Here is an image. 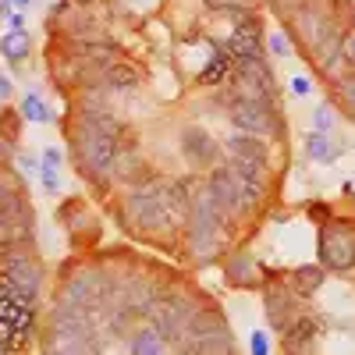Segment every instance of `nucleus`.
I'll list each match as a JSON object with an SVG mask.
<instances>
[{"label": "nucleus", "instance_id": "f257e3e1", "mask_svg": "<svg viewBox=\"0 0 355 355\" xmlns=\"http://www.w3.org/2000/svg\"><path fill=\"white\" fill-rule=\"evenodd\" d=\"M189 214V202L185 192L174 189V185H150V189H139L128 199V220L139 231H160L171 227Z\"/></svg>", "mask_w": 355, "mask_h": 355}, {"label": "nucleus", "instance_id": "f03ea898", "mask_svg": "<svg viewBox=\"0 0 355 355\" xmlns=\"http://www.w3.org/2000/svg\"><path fill=\"white\" fill-rule=\"evenodd\" d=\"M259 196H263V185L249 182V178L239 174L234 167H217L214 178H210V199H214L220 217H234V214L249 210Z\"/></svg>", "mask_w": 355, "mask_h": 355}, {"label": "nucleus", "instance_id": "7ed1b4c3", "mask_svg": "<svg viewBox=\"0 0 355 355\" xmlns=\"http://www.w3.org/2000/svg\"><path fill=\"white\" fill-rule=\"evenodd\" d=\"M33 295L15 288L11 281L0 284V341L21 348L33 334Z\"/></svg>", "mask_w": 355, "mask_h": 355}, {"label": "nucleus", "instance_id": "20e7f679", "mask_svg": "<svg viewBox=\"0 0 355 355\" xmlns=\"http://www.w3.org/2000/svg\"><path fill=\"white\" fill-rule=\"evenodd\" d=\"M78 150H82V160L89 171H110V164L117 160V121L110 114H100V117H89L85 121V132L78 139Z\"/></svg>", "mask_w": 355, "mask_h": 355}, {"label": "nucleus", "instance_id": "39448f33", "mask_svg": "<svg viewBox=\"0 0 355 355\" xmlns=\"http://www.w3.org/2000/svg\"><path fill=\"white\" fill-rule=\"evenodd\" d=\"M33 234V217H28V202L18 192L15 178L0 174V242L18 245Z\"/></svg>", "mask_w": 355, "mask_h": 355}, {"label": "nucleus", "instance_id": "423d86ee", "mask_svg": "<svg viewBox=\"0 0 355 355\" xmlns=\"http://www.w3.org/2000/svg\"><path fill=\"white\" fill-rule=\"evenodd\" d=\"M46 355H96V345L89 341V331L78 313H61L53 320V331L46 341Z\"/></svg>", "mask_w": 355, "mask_h": 355}, {"label": "nucleus", "instance_id": "0eeeda50", "mask_svg": "<svg viewBox=\"0 0 355 355\" xmlns=\"http://www.w3.org/2000/svg\"><path fill=\"white\" fill-rule=\"evenodd\" d=\"M234 93L239 100H259V103H274V71L263 64V57H245L234 61Z\"/></svg>", "mask_w": 355, "mask_h": 355}, {"label": "nucleus", "instance_id": "6e6552de", "mask_svg": "<svg viewBox=\"0 0 355 355\" xmlns=\"http://www.w3.org/2000/svg\"><path fill=\"white\" fill-rule=\"evenodd\" d=\"M320 259L327 270H348L355 263V227L331 220L320 231Z\"/></svg>", "mask_w": 355, "mask_h": 355}, {"label": "nucleus", "instance_id": "1a4fd4ad", "mask_svg": "<svg viewBox=\"0 0 355 355\" xmlns=\"http://www.w3.org/2000/svg\"><path fill=\"white\" fill-rule=\"evenodd\" d=\"M234 28L224 43V50L234 57V61H245V57H263V21L256 18L252 8L234 11Z\"/></svg>", "mask_w": 355, "mask_h": 355}, {"label": "nucleus", "instance_id": "9d476101", "mask_svg": "<svg viewBox=\"0 0 355 355\" xmlns=\"http://www.w3.org/2000/svg\"><path fill=\"white\" fill-rule=\"evenodd\" d=\"M227 150L234 157V164H231L234 171L245 174L249 182H256V185H266V146L259 139H252V135H231Z\"/></svg>", "mask_w": 355, "mask_h": 355}, {"label": "nucleus", "instance_id": "9b49d317", "mask_svg": "<svg viewBox=\"0 0 355 355\" xmlns=\"http://www.w3.org/2000/svg\"><path fill=\"white\" fill-rule=\"evenodd\" d=\"M231 121L239 125L245 135H277L281 121L270 103H259V100H239L231 107Z\"/></svg>", "mask_w": 355, "mask_h": 355}, {"label": "nucleus", "instance_id": "f8f14e48", "mask_svg": "<svg viewBox=\"0 0 355 355\" xmlns=\"http://www.w3.org/2000/svg\"><path fill=\"white\" fill-rule=\"evenodd\" d=\"M217 206L214 199H202L196 206V217H192V249L196 256H214L217 252Z\"/></svg>", "mask_w": 355, "mask_h": 355}, {"label": "nucleus", "instance_id": "ddd939ff", "mask_svg": "<svg viewBox=\"0 0 355 355\" xmlns=\"http://www.w3.org/2000/svg\"><path fill=\"white\" fill-rule=\"evenodd\" d=\"M4 281H11L15 288H21V291H28V295H36V288H40V270H36V263L28 259L25 252L11 249V252L4 256Z\"/></svg>", "mask_w": 355, "mask_h": 355}, {"label": "nucleus", "instance_id": "4468645a", "mask_svg": "<svg viewBox=\"0 0 355 355\" xmlns=\"http://www.w3.org/2000/svg\"><path fill=\"white\" fill-rule=\"evenodd\" d=\"M185 150H189V157H192L196 164H214V160H217L214 139H206L199 128H189V132H185Z\"/></svg>", "mask_w": 355, "mask_h": 355}, {"label": "nucleus", "instance_id": "2eb2a0df", "mask_svg": "<svg viewBox=\"0 0 355 355\" xmlns=\"http://www.w3.org/2000/svg\"><path fill=\"white\" fill-rule=\"evenodd\" d=\"M132 355H167V334L160 327H146L132 341Z\"/></svg>", "mask_w": 355, "mask_h": 355}, {"label": "nucleus", "instance_id": "dca6fc26", "mask_svg": "<svg viewBox=\"0 0 355 355\" xmlns=\"http://www.w3.org/2000/svg\"><path fill=\"white\" fill-rule=\"evenodd\" d=\"M28 50H33V40H28V33H25V28H11V33H8L4 40H0V53H4L11 64L25 61V57H28Z\"/></svg>", "mask_w": 355, "mask_h": 355}, {"label": "nucleus", "instance_id": "f3484780", "mask_svg": "<svg viewBox=\"0 0 355 355\" xmlns=\"http://www.w3.org/2000/svg\"><path fill=\"white\" fill-rule=\"evenodd\" d=\"M227 75H231V53L217 46L214 57H210V64L199 71V82H202V85H220Z\"/></svg>", "mask_w": 355, "mask_h": 355}, {"label": "nucleus", "instance_id": "a211bd4d", "mask_svg": "<svg viewBox=\"0 0 355 355\" xmlns=\"http://www.w3.org/2000/svg\"><path fill=\"white\" fill-rule=\"evenodd\" d=\"M313 334H316V320H299L291 331H284V345H288V352H299Z\"/></svg>", "mask_w": 355, "mask_h": 355}, {"label": "nucleus", "instance_id": "6ab92c4d", "mask_svg": "<svg viewBox=\"0 0 355 355\" xmlns=\"http://www.w3.org/2000/svg\"><path fill=\"white\" fill-rule=\"evenodd\" d=\"M227 281H231V284H239V288H252V284H259V277L252 274V263H249L245 256H239V259H231V270H227Z\"/></svg>", "mask_w": 355, "mask_h": 355}, {"label": "nucleus", "instance_id": "aec40b11", "mask_svg": "<svg viewBox=\"0 0 355 355\" xmlns=\"http://www.w3.org/2000/svg\"><path fill=\"white\" fill-rule=\"evenodd\" d=\"M306 150H309V157H313V160H320V164H331V160L338 157V150H334V146H331L327 132H316V135H309V142H306Z\"/></svg>", "mask_w": 355, "mask_h": 355}, {"label": "nucleus", "instance_id": "412c9836", "mask_svg": "<svg viewBox=\"0 0 355 355\" xmlns=\"http://www.w3.org/2000/svg\"><path fill=\"white\" fill-rule=\"evenodd\" d=\"M320 284H323V270H320V266H299V270H295V291H299V295H313Z\"/></svg>", "mask_w": 355, "mask_h": 355}, {"label": "nucleus", "instance_id": "4be33fe9", "mask_svg": "<svg viewBox=\"0 0 355 355\" xmlns=\"http://www.w3.org/2000/svg\"><path fill=\"white\" fill-rule=\"evenodd\" d=\"M21 114L28 117V121H50V110H46V103H43L36 93H28V96H25V103H21Z\"/></svg>", "mask_w": 355, "mask_h": 355}, {"label": "nucleus", "instance_id": "5701e85b", "mask_svg": "<svg viewBox=\"0 0 355 355\" xmlns=\"http://www.w3.org/2000/svg\"><path fill=\"white\" fill-rule=\"evenodd\" d=\"M256 0H206V8L210 11H220V15H234V11H245L252 8Z\"/></svg>", "mask_w": 355, "mask_h": 355}, {"label": "nucleus", "instance_id": "b1692460", "mask_svg": "<svg viewBox=\"0 0 355 355\" xmlns=\"http://www.w3.org/2000/svg\"><path fill=\"white\" fill-rule=\"evenodd\" d=\"M107 78H110V85H135L139 75L128 64H114V68H107Z\"/></svg>", "mask_w": 355, "mask_h": 355}, {"label": "nucleus", "instance_id": "393cba45", "mask_svg": "<svg viewBox=\"0 0 355 355\" xmlns=\"http://www.w3.org/2000/svg\"><path fill=\"white\" fill-rule=\"evenodd\" d=\"M270 8L288 21V18H295V15H299V11L306 8V0H270Z\"/></svg>", "mask_w": 355, "mask_h": 355}, {"label": "nucleus", "instance_id": "a878e982", "mask_svg": "<svg viewBox=\"0 0 355 355\" xmlns=\"http://www.w3.org/2000/svg\"><path fill=\"white\" fill-rule=\"evenodd\" d=\"M338 96H341L345 103H352V107H355V75L338 78Z\"/></svg>", "mask_w": 355, "mask_h": 355}, {"label": "nucleus", "instance_id": "bb28decb", "mask_svg": "<svg viewBox=\"0 0 355 355\" xmlns=\"http://www.w3.org/2000/svg\"><path fill=\"white\" fill-rule=\"evenodd\" d=\"M341 57H345V64L355 71V33H345V43H341Z\"/></svg>", "mask_w": 355, "mask_h": 355}, {"label": "nucleus", "instance_id": "cd10ccee", "mask_svg": "<svg viewBox=\"0 0 355 355\" xmlns=\"http://www.w3.org/2000/svg\"><path fill=\"white\" fill-rule=\"evenodd\" d=\"M270 50H274L277 57L288 53V40H284V33H274V36H270Z\"/></svg>", "mask_w": 355, "mask_h": 355}, {"label": "nucleus", "instance_id": "c85d7f7f", "mask_svg": "<svg viewBox=\"0 0 355 355\" xmlns=\"http://www.w3.org/2000/svg\"><path fill=\"white\" fill-rule=\"evenodd\" d=\"M327 125H331V107H323V110H316V132H331Z\"/></svg>", "mask_w": 355, "mask_h": 355}, {"label": "nucleus", "instance_id": "c756f323", "mask_svg": "<svg viewBox=\"0 0 355 355\" xmlns=\"http://www.w3.org/2000/svg\"><path fill=\"white\" fill-rule=\"evenodd\" d=\"M266 352H270V345H266V338L256 331V334H252V355H266Z\"/></svg>", "mask_w": 355, "mask_h": 355}, {"label": "nucleus", "instance_id": "7c9ffc66", "mask_svg": "<svg viewBox=\"0 0 355 355\" xmlns=\"http://www.w3.org/2000/svg\"><path fill=\"white\" fill-rule=\"evenodd\" d=\"M8 96H11V78L0 75V100H8Z\"/></svg>", "mask_w": 355, "mask_h": 355}, {"label": "nucleus", "instance_id": "2f4dec72", "mask_svg": "<svg viewBox=\"0 0 355 355\" xmlns=\"http://www.w3.org/2000/svg\"><path fill=\"white\" fill-rule=\"evenodd\" d=\"M291 89L302 96V93H309V82H306V78H295V82H291Z\"/></svg>", "mask_w": 355, "mask_h": 355}, {"label": "nucleus", "instance_id": "473e14b6", "mask_svg": "<svg viewBox=\"0 0 355 355\" xmlns=\"http://www.w3.org/2000/svg\"><path fill=\"white\" fill-rule=\"evenodd\" d=\"M0 355H15V348H11L8 341H0Z\"/></svg>", "mask_w": 355, "mask_h": 355}, {"label": "nucleus", "instance_id": "72a5a7b5", "mask_svg": "<svg viewBox=\"0 0 355 355\" xmlns=\"http://www.w3.org/2000/svg\"><path fill=\"white\" fill-rule=\"evenodd\" d=\"M28 4H33V0H15V8H18V11H25Z\"/></svg>", "mask_w": 355, "mask_h": 355}]
</instances>
